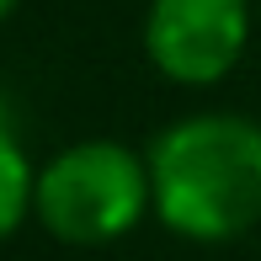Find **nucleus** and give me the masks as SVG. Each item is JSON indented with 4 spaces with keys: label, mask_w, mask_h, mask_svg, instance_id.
Returning a JSON list of instances; mask_svg holds the SVG:
<instances>
[{
    "label": "nucleus",
    "mask_w": 261,
    "mask_h": 261,
    "mask_svg": "<svg viewBox=\"0 0 261 261\" xmlns=\"http://www.w3.org/2000/svg\"><path fill=\"white\" fill-rule=\"evenodd\" d=\"M155 224L192 245H229L261 224V117L187 112L144 144Z\"/></svg>",
    "instance_id": "obj_1"
},
{
    "label": "nucleus",
    "mask_w": 261,
    "mask_h": 261,
    "mask_svg": "<svg viewBox=\"0 0 261 261\" xmlns=\"http://www.w3.org/2000/svg\"><path fill=\"white\" fill-rule=\"evenodd\" d=\"M155 219L144 149L123 139H75L38 165L32 224L75 251H101Z\"/></svg>",
    "instance_id": "obj_2"
},
{
    "label": "nucleus",
    "mask_w": 261,
    "mask_h": 261,
    "mask_svg": "<svg viewBox=\"0 0 261 261\" xmlns=\"http://www.w3.org/2000/svg\"><path fill=\"white\" fill-rule=\"evenodd\" d=\"M251 32H256L251 0H149L139 43L160 80L208 91L240 69Z\"/></svg>",
    "instance_id": "obj_3"
},
{
    "label": "nucleus",
    "mask_w": 261,
    "mask_h": 261,
    "mask_svg": "<svg viewBox=\"0 0 261 261\" xmlns=\"http://www.w3.org/2000/svg\"><path fill=\"white\" fill-rule=\"evenodd\" d=\"M32 197H38V160L16 139L6 107H0V240L32 224Z\"/></svg>",
    "instance_id": "obj_4"
},
{
    "label": "nucleus",
    "mask_w": 261,
    "mask_h": 261,
    "mask_svg": "<svg viewBox=\"0 0 261 261\" xmlns=\"http://www.w3.org/2000/svg\"><path fill=\"white\" fill-rule=\"evenodd\" d=\"M16 6H21V0H0V21H6L11 11H16Z\"/></svg>",
    "instance_id": "obj_5"
}]
</instances>
